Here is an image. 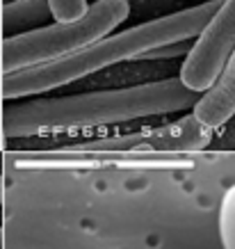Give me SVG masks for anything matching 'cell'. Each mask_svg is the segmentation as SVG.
<instances>
[{
	"instance_id": "cell-1",
	"label": "cell",
	"mask_w": 235,
	"mask_h": 249,
	"mask_svg": "<svg viewBox=\"0 0 235 249\" xmlns=\"http://www.w3.org/2000/svg\"><path fill=\"white\" fill-rule=\"evenodd\" d=\"M199 96L201 94L187 89L181 78H167L126 89L32 98L2 110V130L7 137H28L46 130L105 126L153 114L183 112L190 110Z\"/></svg>"
},
{
	"instance_id": "cell-2",
	"label": "cell",
	"mask_w": 235,
	"mask_h": 249,
	"mask_svg": "<svg viewBox=\"0 0 235 249\" xmlns=\"http://www.w3.org/2000/svg\"><path fill=\"white\" fill-rule=\"evenodd\" d=\"M219 5L221 0H208L203 5L139 23V25H133L117 35H105L76 53L64 55L60 60L9 71L2 76V96H37V94L57 89L73 80H80L89 73H96L105 67H112L117 62L137 60L142 53L151 51L155 46L167 44V41L194 39Z\"/></svg>"
},
{
	"instance_id": "cell-3",
	"label": "cell",
	"mask_w": 235,
	"mask_h": 249,
	"mask_svg": "<svg viewBox=\"0 0 235 249\" xmlns=\"http://www.w3.org/2000/svg\"><path fill=\"white\" fill-rule=\"evenodd\" d=\"M128 0H96L80 18L55 21L34 30L9 35L2 41V71L9 73L76 53L91 41L110 35L128 18Z\"/></svg>"
},
{
	"instance_id": "cell-4",
	"label": "cell",
	"mask_w": 235,
	"mask_h": 249,
	"mask_svg": "<svg viewBox=\"0 0 235 249\" xmlns=\"http://www.w3.org/2000/svg\"><path fill=\"white\" fill-rule=\"evenodd\" d=\"M213 130L187 114L183 119L160 126L146 128L142 133L130 135L105 137L62 146L55 153H128V156H155V153H199L210 144Z\"/></svg>"
},
{
	"instance_id": "cell-5",
	"label": "cell",
	"mask_w": 235,
	"mask_h": 249,
	"mask_svg": "<svg viewBox=\"0 0 235 249\" xmlns=\"http://www.w3.org/2000/svg\"><path fill=\"white\" fill-rule=\"evenodd\" d=\"M235 48V0H221L185 55L181 83L192 91H205L219 76Z\"/></svg>"
},
{
	"instance_id": "cell-6",
	"label": "cell",
	"mask_w": 235,
	"mask_h": 249,
	"mask_svg": "<svg viewBox=\"0 0 235 249\" xmlns=\"http://www.w3.org/2000/svg\"><path fill=\"white\" fill-rule=\"evenodd\" d=\"M194 119L205 128L217 130L235 117V48L228 55L226 64L221 67L219 76L205 91H201L199 101L192 106Z\"/></svg>"
},
{
	"instance_id": "cell-7",
	"label": "cell",
	"mask_w": 235,
	"mask_h": 249,
	"mask_svg": "<svg viewBox=\"0 0 235 249\" xmlns=\"http://www.w3.org/2000/svg\"><path fill=\"white\" fill-rule=\"evenodd\" d=\"M50 18L53 12L48 7V0H12L2 7V30L9 37L48 25Z\"/></svg>"
},
{
	"instance_id": "cell-8",
	"label": "cell",
	"mask_w": 235,
	"mask_h": 249,
	"mask_svg": "<svg viewBox=\"0 0 235 249\" xmlns=\"http://www.w3.org/2000/svg\"><path fill=\"white\" fill-rule=\"evenodd\" d=\"M219 238L224 249H235V183L224 192L219 206Z\"/></svg>"
},
{
	"instance_id": "cell-9",
	"label": "cell",
	"mask_w": 235,
	"mask_h": 249,
	"mask_svg": "<svg viewBox=\"0 0 235 249\" xmlns=\"http://www.w3.org/2000/svg\"><path fill=\"white\" fill-rule=\"evenodd\" d=\"M192 48V39H178V41H167L162 46H155L151 51L142 53L137 60L139 62H155V60H171V57H181L187 55V51Z\"/></svg>"
},
{
	"instance_id": "cell-10",
	"label": "cell",
	"mask_w": 235,
	"mask_h": 249,
	"mask_svg": "<svg viewBox=\"0 0 235 249\" xmlns=\"http://www.w3.org/2000/svg\"><path fill=\"white\" fill-rule=\"evenodd\" d=\"M48 7L53 12L55 21H73L87 12V0H48Z\"/></svg>"
},
{
	"instance_id": "cell-11",
	"label": "cell",
	"mask_w": 235,
	"mask_h": 249,
	"mask_svg": "<svg viewBox=\"0 0 235 249\" xmlns=\"http://www.w3.org/2000/svg\"><path fill=\"white\" fill-rule=\"evenodd\" d=\"M0 249H2V229H0Z\"/></svg>"
},
{
	"instance_id": "cell-12",
	"label": "cell",
	"mask_w": 235,
	"mask_h": 249,
	"mask_svg": "<svg viewBox=\"0 0 235 249\" xmlns=\"http://www.w3.org/2000/svg\"><path fill=\"white\" fill-rule=\"evenodd\" d=\"M0 190H2V176H0Z\"/></svg>"
}]
</instances>
